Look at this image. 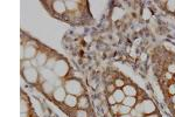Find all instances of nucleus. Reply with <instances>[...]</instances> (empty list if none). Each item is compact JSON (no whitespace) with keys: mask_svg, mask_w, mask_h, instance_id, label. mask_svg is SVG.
Returning <instances> with one entry per match:
<instances>
[{"mask_svg":"<svg viewBox=\"0 0 175 117\" xmlns=\"http://www.w3.org/2000/svg\"><path fill=\"white\" fill-rule=\"evenodd\" d=\"M65 2V7H67V11L69 12H75L79 8L77 1H64Z\"/></svg>","mask_w":175,"mask_h":117,"instance_id":"obj_12","label":"nucleus"},{"mask_svg":"<svg viewBox=\"0 0 175 117\" xmlns=\"http://www.w3.org/2000/svg\"><path fill=\"white\" fill-rule=\"evenodd\" d=\"M167 92H168L170 96L175 95V83L174 82H173V83H170V85L167 87Z\"/></svg>","mask_w":175,"mask_h":117,"instance_id":"obj_22","label":"nucleus"},{"mask_svg":"<svg viewBox=\"0 0 175 117\" xmlns=\"http://www.w3.org/2000/svg\"><path fill=\"white\" fill-rule=\"evenodd\" d=\"M123 91L126 96H132V97H137L139 94V89H137L136 85H131V83H126L124 85Z\"/></svg>","mask_w":175,"mask_h":117,"instance_id":"obj_6","label":"nucleus"},{"mask_svg":"<svg viewBox=\"0 0 175 117\" xmlns=\"http://www.w3.org/2000/svg\"><path fill=\"white\" fill-rule=\"evenodd\" d=\"M119 108H120V104H113V105H111L110 107V111L112 115H115V116H118L119 115Z\"/></svg>","mask_w":175,"mask_h":117,"instance_id":"obj_18","label":"nucleus"},{"mask_svg":"<svg viewBox=\"0 0 175 117\" xmlns=\"http://www.w3.org/2000/svg\"><path fill=\"white\" fill-rule=\"evenodd\" d=\"M75 117H89L88 110H85V109H77L76 112H75Z\"/></svg>","mask_w":175,"mask_h":117,"instance_id":"obj_19","label":"nucleus"},{"mask_svg":"<svg viewBox=\"0 0 175 117\" xmlns=\"http://www.w3.org/2000/svg\"><path fill=\"white\" fill-rule=\"evenodd\" d=\"M166 9L169 13H175V0H167L166 1Z\"/></svg>","mask_w":175,"mask_h":117,"instance_id":"obj_14","label":"nucleus"},{"mask_svg":"<svg viewBox=\"0 0 175 117\" xmlns=\"http://www.w3.org/2000/svg\"><path fill=\"white\" fill-rule=\"evenodd\" d=\"M145 117H159V116L154 112V114H151V115H147V116H145Z\"/></svg>","mask_w":175,"mask_h":117,"instance_id":"obj_28","label":"nucleus"},{"mask_svg":"<svg viewBox=\"0 0 175 117\" xmlns=\"http://www.w3.org/2000/svg\"><path fill=\"white\" fill-rule=\"evenodd\" d=\"M26 54H25V56L27 58H33L38 53H36V49H35V47L34 46H27L26 47Z\"/></svg>","mask_w":175,"mask_h":117,"instance_id":"obj_13","label":"nucleus"},{"mask_svg":"<svg viewBox=\"0 0 175 117\" xmlns=\"http://www.w3.org/2000/svg\"><path fill=\"white\" fill-rule=\"evenodd\" d=\"M163 75H165V77L167 78V81H173V76H174L173 74H170V73H168V72H165Z\"/></svg>","mask_w":175,"mask_h":117,"instance_id":"obj_25","label":"nucleus"},{"mask_svg":"<svg viewBox=\"0 0 175 117\" xmlns=\"http://www.w3.org/2000/svg\"><path fill=\"white\" fill-rule=\"evenodd\" d=\"M139 103H140V112H141V115L147 116V115H151V114H154L156 111L155 104L149 98H145L144 101L139 102Z\"/></svg>","mask_w":175,"mask_h":117,"instance_id":"obj_2","label":"nucleus"},{"mask_svg":"<svg viewBox=\"0 0 175 117\" xmlns=\"http://www.w3.org/2000/svg\"><path fill=\"white\" fill-rule=\"evenodd\" d=\"M63 103L68 107V108H71V109H75L77 107L78 103V97L75 96V95H71V94H68L67 97H65L64 102Z\"/></svg>","mask_w":175,"mask_h":117,"instance_id":"obj_7","label":"nucleus"},{"mask_svg":"<svg viewBox=\"0 0 175 117\" xmlns=\"http://www.w3.org/2000/svg\"><path fill=\"white\" fill-rule=\"evenodd\" d=\"M173 82H174V83H175V75H174V76H173Z\"/></svg>","mask_w":175,"mask_h":117,"instance_id":"obj_29","label":"nucleus"},{"mask_svg":"<svg viewBox=\"0 0 175 117\" xmlns=\"http://www.w3.org/2000/svg\"><path fill=\"white\" fill-rule=\"evenodd\" d=\"M89 98L86 97L85 95H81L78 96V103H77V108L78 109H85L88 110L89 109Z\"/></svg>","mask_w":175,"mask_h":117,"instance_id":"obj_9","label":"nucleus"},{"mask_svg":"<svg viewBox=\"0 0 175 117\" xmlns=\"http://www.w3.org/2000/svg\"><path fill=\"white\" fill-rule=\"evenodd\" d=\"M113 95V97L116 98V102L118 104H122L124 102V100L126 97V95L124 94L123 89H116V91L112 94Z\"/></svg>","mask_w":175,"mask_h":117,"instance_id":"obj_10","label":"nucleus"},{"mask_svg":"<svg viewBox=\"0 0 175 117\" xmlns=\"http://www.w3.org/2000/svg\"><path fill=\"white\" fill-rule=\"evenodd\" d=\"M24 76L31 83H35L38 81V72L33 67H27L26 69H24Z\"/></svg>","mask_w":175,"mask_h":117,"instance_id":"obj_4","label":"nucleus"},{"mask_svg":"<svg viewBox=\"0 0 175 117\" xmlns=\"http://www.w3.org/2000/svg\"><path fill=\"white\" fill-rule=\"evenodd\" d=\"M167 72L175 75V63H169V65L167 66Z\"/></svg>","mask_w":175,"mask_h":117,"instance_id":"obj_23","label":"nucleus"},{"mask_svg":"<svg viewBox=\"0 0 175 117\" xmlns=\"http://www.w3.org/2000/svg\"><path fill=\"white\" fill-rule=\"evenodd\" d=\"M108 103L110 104V107L111 105H113V104H117L116 98L113 97V95H109V96H108Z\"/></svg>","mask_w":175,"mask_h":117,"instance_id":"obj_24","label":"nucleus"},{"mask_svg":"<svg viewBox=\"0 0 175 117\" xmlns=\"http://www.w3.org/2000/svg\"><path fill=\"white\" fill-rule=\"evenodd\" d=\"M170 101H172V103L175 105V95H173V96H170Z\"/></svg>","mask_w":175,"mask_h":117,"instance_id":"obj_27","label":"nucleus"},{"mask_svg":"<svg viewBox=\"0 0 175 117\" xmlns=\"http://www.w3.org/2000/svg\"><path fill=\"white\" fill-rule=\"evenodd\" d=\"M116 85H113V83H109V85H106V92L109 94V95H112L115 91H116Z\"/></svg>","mask_w":175,"mask_h":117,"instance_id":"obj_21","label":"nucleus"},{"mask_svg":"<svg viewBox=\"0 0 175 117\" xmlns=\"http://www.w3.org/2000/svg\"><path fill=\"white\" fill-rule=\"evenodd\" d=\"M113 85H116L117 89H123L124 85H126V82H125V80L123 77H117L115 80V82H113Z\"/></svg>","mask_w":175,"mask_h":117,"instance_id":"obj_16","label":"nucleus"},{"mask_svg":"<svg viewBox=\"0 0 175 117\" xmlns=\"http://www.w3.org/2000/svg\"><path fill=\"white\" fill-rule=\"evenodd\" d=\"M53 9L56 14H64L67 11V7H65V2L64 1H54L53 2Z\"/></svg>","mask_w":175,"mask_h":117,"instance_id":"obj_8","label":"nucleus"},{"mask_svg":"<svg viewBox=\"0 0 175 117\" xmlns=\"http://www.w3.org/2000/svg\"><path fill=\"white\" fill-rule=\"evenodd\" d=\"M152 18V12L149 8H144L143 11V19L144 20H149Z\"/></svg>","mask_w":175,"mask_h":117,"instance_id":"obj_20","label":"nucleus"},{"mask_svg":"<svg viewBox=\"0 0 175 117\" xmlns=\"http://www.w3.org/2000/svg\"><path fill=\"white\" fill-rule=\"evenodd\" d=\"M138 103V98L137 97H132V96H126L125 100H124L123 104L125 105H127V107H130V108H134Z\"/></svg>","mask_w":175,"mask_h":117,"instance_id":"obj_11","label":"nucleus"},{"mask_svg":"<svg viewBox=\"0 0 175 117\" xmlns=\"http://www.w3.org/2000/svg\"><path fill=\"white\" fill-rule=\"evenodd\" d=\"M36 61L39 62V65H43V63H46L48 60H47V55H46L45 53H38L36 54Z\"/></svg>","mask_w":175,"mask_h":117,"instance_id":"obj_17","label":"nucleus"},{"mask_svg":"<svg viewBox=\"0 0 175 117\" xmlns=\"http://www.w3.org/2000/svg\"><path fill=\"white\" fill-rule=\"evenodd\" d=\"M64 89L67 90L68 94H71V95H75V96H81L83 95L84 92V89H83V85L82 83L78 81V80H67L64 82Z\"/></svg>","mask_w":175,"mask_h":117,"instance_id":"obj_1","label":"nucleus"},{"mask_svg":"<svg viewBox=\"0 0 175 117\" xmlns=\"http://www.w3.org/2000/svg\"><path fill=\"white\" fill-rule=\"evenodd\" d=\"M67 95L68 92L64 89V87H58L56 89H54V92H53V97L56 102H64Z\"/></svg>","mask_w":175,"mask_h":117,"instance_id":"obj_5","label":"nucleus"},{"mask_svg":"<svg viewBox=\"0 0 175 117\" xmlns=\"http://www.w3.org/2000/svg\"><path fill=\"white\" fill-rule=\"evenodd\" d=\"M54 70H55V73L57 74L58 76L63 77L69 72V66H68V63L65 62L64 60H58V61H56L55 66H54Z\"/></svg>","mask_w":175,"mask_h":117,"instance_id":"obj_3","label":"nucleus"},{"mask_svg":"<svg viewBox=\"0 0 175 117\" xmlns=\"http://www.w3.org/2000/svg\"><path fill=\"white\" fill-rule=\"evenodd\" d=\"M116 117H133L131 114H127V115H118V116H116Z\"/></svg>","mask_w":175,"mask_h":117,"instance_id":"obj_26","label":"nucleus"},{"mask_svg":"<svg viewBox=\"0 0 175 117\" xmlns=\"http://www.w3.org/2000/svg\"><path fill=\"white\" fill-rule=\"evenodd\" d=\"M133 108H130V107H127V105H125V104H120V108H119V115H127V114H131V110H132Z\"/></svg>","mask_w":175,"mask_h":117,"instance_id":"obj_15","label":"nucleus"}]
</instances>
